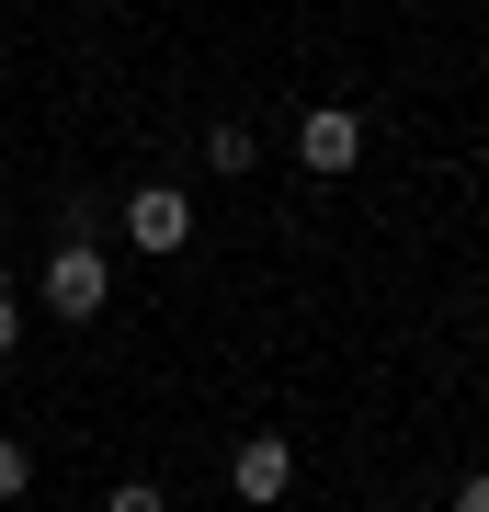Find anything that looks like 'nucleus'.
Wrapping results in <instances>:
<instances>
[{
  "instance_id": "obj_1",
  "label": "nucleus",
  "mask_w": 489,
  "mask_h": 512,
  "mask_svg": "<svg viewBox=\"0 0 489 512\" xmlns=\"http://www.w3.org/2000/svg\"><path fill=\"white\" fill-rule=\"evenodd\" d=\"M35 296H46V319H103V296H114V262H103V239H57V251L35 262Z\"/></svg>"
},
{
  "instance_id": "obj_2",
  "label": "nucleus",
  "mask_w": 489,
  "mask_h": 512,
  "mask_svg": "<svg viewBox=\"0 0 489 512\" xmlns=\"http://www.w3.org/2000/svg\"><path fill=\"white\" fill-rule=\"evenodd\" d=\"M353 160H364V114H353V103H308V114H296V171L342 183Z\"/></svg>"
},
{
  "instance_id": "obj_3",
  "label": "nucleus",
  "mask_w": 489,
  "mask_h": 512,
  "mask_svg": "<svg viewBox=\"0 0 489 512\" xmlns=\"http://www.w3.org/2000/svg\"><path fill=\"white\" fill-rule=\"evenodd\" d=\"M182 239H194V194H182V183H137V194H126V251L171 262Z\"/></svg>"
},
{
  "instance_id": "obj_4",
  "label": "nucleus",
  "mask_w": 489,
  "mask_h": 512,
  "mask_svg": "<svg viewBox=\"0 0 489 512\" xmlns=\"http://www.w3.org/2000/svg\"><path fill=\"white\" fill-rule=\"evenodd\" d=\"M228 490H239V501H285V490H296V444H285V433H251V444L228 456Z\"/></svg>"
},
{
  "instance_id": "obj_5",
  "label": "nucleus",
  "mask_w": 489,
  "mask_h": 512,
  "mask_svg": "<svg viewBox=\"0 0 489 512\" xmlns=\"http://www.w3.org/2000/svg\"><path fill=\"white\" fill-rule=\"evenodd\" d=\"M251 160H262V137L239 126V114H228V126H205V171H217V183H228V171H251Z\"/></svg>"
},
{
  "instance_id": "obj_6",
  "label": "nucleus",
  "mask_w": 489,
  "mask_h": 512,
  "mask_svg": "<svg viewBox=\"0 0 489 512\" xmlns=\"http://www.w3.org/2000/svg\"><path fill=\"white\" fill-rule=\"evenodd\" d=\"M23 490H35V444H12V433H0V501H23Z\"/></svg>"
},
{
  "instance_id": "obj_7",
  "label": "nucleus",
  "mask_w": 489,
  "mask_h": 512,
  "mask_svg": "<svg viewBox=\"0 0 489 512\" xmlns=\"http://www.w3.org/2000/svg\"><path fill=\"white\" fill-rule=\"evenodd\" d=\"M103 512H171V490H160V478H114V501Z\"/></svg>"
},
{
  "instance_id": "obj_8",
  "label": "nucleus",
  "mask_w": 489,
  "mask_h": 512,
  "mask_svg": "<svg viewBox=\"0 0 489 512\" xmlns=\"http://www.w3.org/2000/svg\"><path fill=\"white\" fill-rule=\"evenodd\" d=\"M0 353H23V296H0Z\"/></svg>"
},
{
  "instance_id": "obj_9",
  "label": "nucleus",
  "mask_w": 489,
  "mask_h": 512,
  "mask_svg": "<svg viewBox=\"0 0 489 512\" xmlns=\"http://www.w3.org/2000/svg\"><path fill=\"white\" fill-rule=\"evenodd\" d=\"M455 512H489V467H478V478H467V490H455Z\"/></svg>"
}]
</instances>
